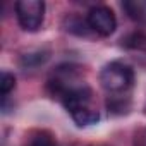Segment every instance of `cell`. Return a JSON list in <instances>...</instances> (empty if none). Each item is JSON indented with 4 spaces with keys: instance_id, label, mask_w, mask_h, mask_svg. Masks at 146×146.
I'll return each mask as SVG.
<instances>
[{
    "instance_id": "ba28073f",
    "label": "cell",
    "mask_w": 146,
    "mask_h": 146,
    "mask_svg": "<svg viewBox=\"0 0 146 146\" xmlns=\"http://www.w3.org/2000/svg\"><path fill=\"white\" fill-rule=\"evenodd\" d=\"M31 146H57V143H55V139H53V136H52L50 132L41 131V132H38V134L33 137Z\"/></svg>"
},
{
    "instance_id": "5b68a950",
    "label": "cell",
    "mask_w": 146,
    "mask_h": 146,
    "mask_svg": "<svg viewBox=\"0 0 146 146\" xmlns=\"http://www.w3.org/2000/svg\"><path fill=\"white\" fill-rule=\"evenodd\" d=\"M122 9L134 23L146 24V0H125L122 4Z\"/></svg>"
},
{
    "instance_id": "277c9868",
    "label": "cell",
    "mask_w": 146,
    "mask_h": 146,
    "mask_svg": "<svg viewBox=\"0 0 146 146\" xmlns=\"http://www.w3.org/2000/svg\"><path fill=\"white\" fill-rule=\"evenodd\" d=\"M60 102L64 103V107L67 108L69 113L76 112L79 108H84V107H90L91 102H93V91L91 88L88 86H72L69 88L62 96H60Z\"/></svg>"
},
{
    "instance_id": "52a82bcc",
    "label": "cell",
    "mask_w": 146,
    "mask_h": 146,
    "mask_svg": "<svg viewBox=\"0 0 146 146\" xmlns=\"http://www.w3.org/2000/svg\"><path fill=\"white\" fill-rule=\"evenodd\" d=\"M16 88V78L14 74L11 72H2V76H0V93H2L4 98H7V95Z\"/></svg>"
},
{
    "instance_id": "3957f363",
    "label": "cell",
    "mask_w": 146,
    "mask_h": 146,
    "mask_svg": "<svg viewBox=\"0 0 146 146\" xmlns=\"http://www.w3.org/2000/svg\"><path fill=\"white\" fill-rule=\"evenodd\" d=\"M86 23H88L90 29L95 31L100 36H110L115 31V28H117L115 14L107 5L91 7L90 12H88V16H86Z\"/></svg>"
},
{
    "instance_id": "8992f818",
    "label": "cell",
    "mask_w": 146,
    "mask_h": 146,
    "mask_svg": "<svg viewBox=\"0 0 146 146\" xmlns=\"http://www.w3.org/2000/svg\"><path fill=\"white\" fill-rule=\"evenodd\" d=\"M70 117L78 125L86 127V125H93V124H96L100 120V112L93 105H90V107H84V108H79L76 112H72Z\"/></svg>"
},
{
    "instance_id": "7a4b0ae2",
    "label": "cell",
    "mask_w": 146,
    "mask_h": 146,
    "mask_svg": "<svg viewBox=\"0 0 146 146\" xmlns=\"http://www.w3.org/2000/svg\"><path fill=\"white\" fill-rule=\"evenodd\" d=\"M16 16L19 26L24 31L35 33L45 21V2L43 0H19L16 2Z\"/></svg>"
},
{
    "instance_id": "6da1fadb",
    "label": "cell",
    "mask_w": 146,
    "mask_h": 146,
    "mask_svg": "<svg viewBox=\"0 0 146 146\" xmlns=\"http://www.w3.org/2000/svg\"><path fill=\"white\" fill-rule=\"evenodd\" d=\"M100 83L108 93H124L134 83V70L124 62H110L100 72Z\"/></svg>"
}]
</instances>
